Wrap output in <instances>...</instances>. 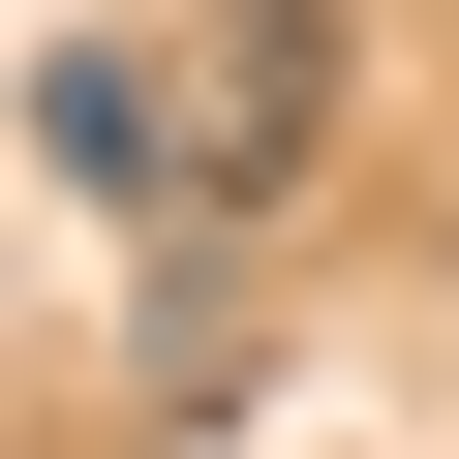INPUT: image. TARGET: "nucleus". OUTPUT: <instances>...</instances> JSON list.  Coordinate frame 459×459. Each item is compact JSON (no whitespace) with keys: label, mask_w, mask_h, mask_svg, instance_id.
Masks as SVG:
<instances>
[{"label":"nucleus","mask_w":459,"mask_h":459,"mask_svg":"<svg viewBox=\"0 0 459 459\" xmlns=\"http://www.w3.org/2000/svg\"><path fill=\"white\" fill-rule=\"evenodd\" d=\"M337 123V0H214V92H184V214H276Z\"/></svg>","instance_id":"1"},{"label":"nucleus","mask_w":459,"mask_h":459,"mask_svg":"<svg viewBox=\"0 0 459 459\" xmlns=\"http://www.w3.org/2000/svg\"><path fill=\"white\" fill-rule=\"evenodd\" d=\"M31 184H92V214H153V184H184V92H153L123 31H62V62H31Z\"/></svg>","instance_id":"2"}]
</instances>
